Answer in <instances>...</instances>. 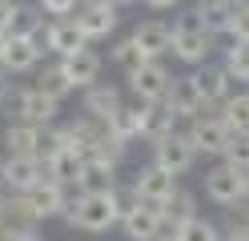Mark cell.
<instances>
[{
	"instance_id": "1",
	"label": "cell",
	"mask_w": 249,
	"mask_h": 241,
	"mask_svg": "<svg viewBox=\"0 0 249 241\" xmlns=\"http://www.w3.org/2000/svg\"><path fill=\"white\" fill-rule=\"evenodd\" d=\"M121 189V185H117ZM108 189V193H81L69 209V225L81 233H108L113 225H121V193Z\"/></svg>"
},
{
	"instance_id": "2",
	"label": "cell",
	"mask_w": 249,
	"mask_h": 241,
	"mask_svg": "<svg viewBox=\"0 0 249 241\" xmlns=\"http://www.w3.org/2000/svg\"><path fill=\"white\" fill-rule=\"evenodd\" d=\"M213 32L201 24V16L197 12H181L177 20H173V56L181 64H205L209 60V48H213Z\"/></svg>"
},
{
	"instance_id": "3",
	"label": "cell",
	"mask_w": 249,
	"mask_h": 241,
	"mask_svg": "<svg viewBox=\"0 0 249 241\" xmlns=\"http://www.w3.org/2000/svg\"><path fill=\"white\" fill-rule=\"evenodd\" d=\"M72 20L76 28L85 32V40H105V37H113L117 24H121V8L113 4V0H85L81 8L72 12Z\"/></svg>"
},
{
	"instance_id": "4",
	"label": "cell",
	"mask_w": 249,
	"mask_h": 241,
	"mask_svg": "<svg viewBox=\"0 0 249 241\" xmlns=\"http://www.w3.org/2000/svg\"><path fill=\"white\" fill-rule=\"evenodd\" d=\"M169 89H173V73L165 69V60H145L137 73H129V93L141 105L169 101Z\"/></svg>"
},
{
	"instance_id": "5",
	"label": "cell",
	"mask_w": 249,
	"mask_h": 241,
	"mask_svg": "<svg viewBox=\"0 0 249 241\" xmlns=\"http://www.w3.org/2000/svg\"><path fill=\"white\" fill-rule=\"evenodd\" d=\"M121 233L129 241H157L165 233V221H161V205H149V201H133L121 209Z\"/></svg>"
},
{
	"instance_id": "6",
	"label": "cell",
	"mask_w": 249,
	"mask_h": 241,
	"mask_svg": "<svg viewBox=\"0 0 249 241\" xmlns=\"http://www.w3.org/2000/svg\"><path fill=\"white\" fill-rule=\"evenodd\" d=\"M205 197H209L213 205H221V209H233V205L245 197V177H241V169L217 161V165L205 173Z\"/></svg>"
},
{
	"instance_id": "7",
	"label": "cell",
	"mask_w": 249,
	"mask_h": 241,
	"mask_svg": "<svg viewBox=\"0 0 249 241\" xmlns=\"http://www.w3.org/2000/svg\"><path fill=\"white\" fill-rule=\"evenodd\" d=\"M193 161H197V149H193V141L185 137L181 129L153 145V165H161L165 173H173V177H185L193 169Z\"/></svg>"
},
{
	"instance_id": "8",
	"label": "cell",
	"mask_w": 249,
	"mask_h": 241,
	"mask_svg": "<svg viewBox=\"0 0 249 241\" xmlns=\"http://www.w3.org/2000/svg\"><path fill=\"white\" fill-rule=\"evenodd\" d=\"M181 133L193 141V149L197 153H205V157H225V145H229V125L221 117H197L189 125H181Z\"/></svg>"
},
{
	"instance_id": "9",
	"label": "cell",
	"mask_w": 249,
	"mask_h": 241,
	"mask_svg": "<svg viewBox=\"0 0 249 241\" xmlns=\"http://www.w3.org/2000/svg\"><path fill=\"white\" fill-rule=\"evenodd\" d=\"M44 177L49 173H44L40 157H8L4 153V161H0V181H4L8 193H28V189H36Z\"/></svg>"
},
{
	"instance_id": "10",
	"label": "cell",
	"mask_w": 249,
	"mask_h": 241,
	"mask_svg": "<svg viewBox=\"0 0 249 241\" xmlns=\"http://www.w3.org/2000/svg\"><path fill=\"white\" fill-rule=\"evenodd\" d=\"M133 193L141 201H149V205H161V201H169L177 193V177L173 173H165L161 165H141L137 169V177H133Z\"/></svg>"
},
{
	"instance_id": "11",
	"label": "cell",
	"mask_w": 249,
	"mask_h": 241,
	"mask_svg": "<svg viewBox=\"0 0 249 241\" xmlns=\"http://www.w3.org/2000/svg\"><path fill=\"white\" fill-rule=\"evenodd\" d=\"M169 109L177 112L181 125H189V121H197V117H205V112H209L201 89L193 85V73H189V76H173V89H169Z\"/></svg>"
},
{
	"instance_id": "12",
	"label": "cell",
	"mask_w": 249,
	"mask_h": 241,
	"mask_svg": "<svg viewBox=\"0 0 249 241\" xmlns=\"http://www.w3.org/2000/svg\"><path fill=\"white\" fill-rule=\"evenodd\" d=\"M193 85L201 89L205 105H217V109L233 96V76L225 73V64H209V60L197 64V69H193Z\"/></svg>"
},
{
	"instance_id": "13",
	"label": "cell",
	"mask_w": 249,
	"mask_h": 241,
	"mask_svg": "<svg viewBox=\"0 0 249 241\" xmlns=\"http://www.w3.org/2000/svg\"><path fill=\"white\" fill-rule=\"evenodd\" d=\"M85 161L89 157L65 141L53 157H44V173H49V181H60V185H72L76 189V181H81V173H85Z\"/></svg>"
},
{
	"instance_id": "14",
	"label": "cell",
	"mask_w": 249,
	"mask_h": 241,
	"mask_svg": "<svg viewBox=\"0 0 249 241\" xmlns=\"http://www.w3.org/2000/svg\"><path fill=\"white\" fill-rule=\"evenodd\" d=\"M121 105H124V96H121L117 85H108V80H97V85H89L85 96H81V112H85V117L105 121V125H108V117H113Z\"/></svg>"
},
{
	"instance_id": "15",
	"label": "cell",
	"mask_w": 249,
	"mask_h": 241,
	"mask_svg": "<svg viewBox=\"0 0 249 241\" xmlns=\"http://www.w3.org/2000/svg\"><path fill=\"white\" fill-rule=\"evenodd\" d=\"M133 40H137V48H141L149 60H161L165 53H173V24H165V20H141L133 28Z\"/></svg>"
},
{
	"instance_id": "16",
	"label": "cell",
	"mask_w": 249,
	"mask_h": 241,
	"mask_svg": "<svg viewBox=\"0 0 249 241\" xmlns=\"http://www.w3.org/2000/svg\"><path fill=\"white\" fill-rule=\"evenodd\" d=\"M177 112L169 109V101H153V105H141V137L149 145L165 141L169 133H177Z\"/></svg>"
},
{
	"instance_id": "17",
	"label": "cell",
	"mask_w": 249,
	"mask_h": 241,
	"mask_svg": "<svg viewBox=\"0 0 249 241\" xmlns=\"http://www.w3.org/2000/svg\"><path fill=\"white\" fill-rule=\"evenodd\" d=\"M60 69H65V76H69L72 89H89V85H97V80H101L105 60L92 53V48H81V53H72V56H60Z\"/></svg>"
},
{
	"instance_id": "18",
	"label": "cell",
	"mask_w": 249,
	"mask_h": 241,
	"mask_svg": "<svg viewBox=\"0 0 249 241\" xmlns=\"http://www.w3.org/2000/svg\"><path fill=\"white\" fill-rule=\"evenodd\" d=\"M40 64V48L28 40V37H8L4 44V56H0V69L8 76H20V73H33Z\"/></svg>"
},
{
	"instance_id": "19",
	"label": "cell",
	"mask_w": 249,
	"mask_h": 241,
	"mask_svg": "<svg viewBox=\"0 0 249 241\" xmlns=\"http://www.w3.org/2000/svg\"><path fill=\"white\" fill-rule=\"evenodd\" d=\"M56 112H60V105L53 101V96H44L36 85H33V89H24V101H20V121L36 125V129H44V125H56Z\"/></svg>"
},
{
	"instance_id": "20",
	"label": "cell",
	"mask_w": 249,
	"mask_h": 241,
	"mask_svg": "<svg viewBox=\"0 0 249 241\" xmlns=\"http://www.w3.org/2000/svg\"><path fill=\"white\" fill-rule=\"evenodd\" d=\"M197 217V197L189 189H181L177 185V193L169 201H161V221H165V233H177L185 221H193Z\"/></svg>"
},
{
	"instance_id": "21",
	"label": "cell",
	"mask_w": 249,
	"mask_h": 241,
	"mask_svg": "<svg viewBox=\"0 0 249 241\" xmlns=\"http://www.w3.org/2000/svg\"><path fill=\"white\" fill-rule=\"evenodd\" d=\"M81 48H89V40H85V32L76 28L72 16H69V20H53L49 24V53L72 56V53H81Z\"/></svg>"
},
{
	"instance_id": "22",
	"label": "cell",
	"mask_w": 249,
	"mask_h": 241,
	"mask_svg": "<svg viewBox=\"0 0 249 241\" xmlns=\"http://www.w3.org/2000/svg\"><path fill=\"white\" fill-rule=\"evenodd\" d=\"M76 189L81 193H108V189H117V165L113 161H101V157H89Z\"/></svg>"
},
{
	"instance_id": "23",
	"label": "cell",
	"mask_w": 249,
	"mask_h": 241,
	"mask_svg": "<svg viewBox=\"0 0 249 241\" xmlns=\"http://www.w3.org/2000/svg\"><path fill=\"white\" fill-rule=\"evenodd\" d=\"M36 141H40V129L36 125L8 121V129H4V153L8 157H36Z\"/></svg>"
},
{
	"instance_id": "24",
	"label": "cell",
	"mask_w": 249,
	"mask_h": 241,
	"mask_svg": "<svg viewBox=\"0 0 249 241\" xmlns=\"http://www.w3.org/2000/svg\"><path fill=\"white\" fill-rule=\"evenodd\" d=\"M193 12L201 16V24H205L213 37H225L229 24H233V12H237V4H233V0H201Z\"/></svg>"
},
{
	"instance_id": "25",
	"label": "cell",
	"mask_w": 249,
	"mask_h": 241,
	"mask_svg": "<svg viewBox=\"0 0 249 241\" xmlns=\"http://www.w3.org/2000/svg\"><path fill=\"white\" fill-rule=\"evenodd\" d=\"M108 133H113L121 145H129L141 137V101L137 105H121L113 117H108Z\"/></svg>"
},
{
	"instance_id": "26",
	"label": "cell",
	"mask_w": 249,
	"mask_h": 241,
	"mask_svg": "<svg viewBox=\"0 0 249 241\" xmlns=\"http://www.w3.org/2000/svg\"><path fill=\"white\" fill-rule=\"evenodd\" d=\"M36 89H40L44 96H53L56 105H60V101H65V96L72 93V85H69L65 69H60V60H56V64H44V69H40V76H36Z\"/></svg>"
},
{
	"instance_id": "27",
	"label": "cell",
	"mask_w": 249,
	"mask_h": 241,
	"mask_svg": "<svg viewBox=\"0 0 249 241\" xmlns=\"http://www.w3.org/2000/svg\"><path fill=\"white\" fill-rule=\"evenodd\" d=\"M217 117L229 125V133H249V93H233Z\"/></svg>"
},
{
	"instance_id": "28",
	"label": "cell",
	"mask_w": 249,
	"mask_h": 241,
	"mask_svg": "<svg viewBox=\"0 0 249 241\" xmlns=\"http://www.w3.org/2000/svg\"><path fill=\"white\" fill-rule=\"evenodd\" d=\"M108 60H113L117 69H121L124 76H129V73H137V69H141V64H145L149 56L141 53V48H137V40H133V37H124V40H117V44H113V53H108Z\"/></svg>"
},
{
	"instance_id": "29",
	"label": "cell",
	"mask_w": 249,
	"mask_h": 241,
	"mask_svg": "<svg viewBox=\"0 0 249 241\" xmlns=\"http://www.w3.org/2000/svg\"><path fill=\"white\" fill-rule=\"evenodd\" d=\"M177 237H181V241H225V233L217 229L209 217H201V213H197L193 221H185L181 229H177Z\"/></svg>"
},
{
	"instance_id": "30",
	"label": "cell",
	"mask_w": 249,
	"mask_h": 241,
	"mask_svg": "<svg viewBox=\"0 0 249 241\" xmlns=\"http://www.w3.org/2000/svg\"><path fill=\"white\" fill-rule=\"evenodd\" d=\"M225 73L233 76V80H241V85H249V44L245 40H237V44H229L225 48Z\"/></svg>"
},
{
	"instance_id": "31",
	"label": "cell",
	"mask_w": 249,
	"mask_h": 241,
	"mask_svg": "<svg viewBox=\"0 0 249 241\" xmlns=\"http://www.w3.org/2000/svg\"><path fill=\"white\" fill-rule=\"evenodd\" d=\"M221 161H225V165H233V169H249V133H233Z\"/></svg>"
},
{
	"instance_id": "32",
	"label": "cell",
	"mask_w": 249,
	"mask_h": 241,
	"mask_svg": "<svg viewBox=\"0 0 249 241\" xmlns=\"http://www.w3.org/2000/svg\"><path fill=\"white\" fill-rule=\"evenodd\" d=\"M44 16H53V20H69V16L81 8V0H36Z\"/></svg>"
},
{
	"instance_id": "33",
	"label": "cell",
	"mask_w": 249,
	"mask_h": 241,
	"mask_svg": "<svg viewBox=\"0 0 249 241\" xmlns=\"http://www.w3.org/2000/svg\"><path fill=\"white\" fill-rule=\"evenodd\" d=\"M0 241H44L36 225H0Z\"/></svg>"
},
{
	"instance_id": "34",
	"label": "cell",
	"mask_w": 249,
	"mask_h": 241,
	"mask_svg": "<svg viewBox=\"0 0 249 241\" xmlns=\"http://www.w3.org/2000/svg\"><path fill=\"white\" fill-rule=\"evenodd\" d=\"M225 40H229V44H237V40L249 44V8H237V12H233V24H229V32H225Z\"/></svg>"
},
{
	"instance_id": "35",
	"label": "cell",
	"mask_w": 249,
	"mask_h": 241,
	"mask_svg": "<svg viewBox=\"0 0 249 241\" xmlns=\"http://www.w3.org/2000/svg\"><path fill=\"white\" fill-rule=\"evenodd\" d=\"M17 16H20L17 0H0V37H12L17 32Z\"/></svg>"
},
{
	"instance_id": "36",
	"label": "cell",
	"mask_w": 249,
	"mask_h": 241,
	"mask_svg": "<svg viewBox=\"0 0 249 241\" xmlns=\"http://www.w3.org/2000/svg\"><path fill=\"white\" fill-rule=\"evenodd\" d=\"M145 8H153V12H173V8H181V0H145Z\"/></svg>"
},
{
	"instance_id": "37",
	"label": "cell",
	"mask_w": 249,
	"mask_h": 241,
	"mask_svg": "<svg viewBox=\"0 0 249 241\" xmlns=\"http://www.w3.org/2000/svg\"><path fill=\"white\" fill-rule=\"evenodd\" d=\"M225 241H249V233H245V229H229Z\"/></svg>"
},
{
	"instance_id": "38",
	"label": "cell",
	"mask_w": 249,
	"mask_h": 241,
	"mask_svg": "<svg viewBox=\"0 0 249 241\" xmlns=\"http://www.w3.org/2000/svg\"><path fill=\"white\" fill-rule=\"evenodd\" d=\"M157 241H181V237H177V233H161Z\"/></svg>"
},
{
	"instance_id": "39",
	"label": "cell",
	"mask_w": 249,
	"mask_h": 241,
	"mask_svg": "<svg viewBox=\"0 0 249 241\" xmlns=\"http://www.w3.org/2000/svg\"><path fill=\"white\" fill-rule=\"evenodd\" d=\"M241 177H245V197H249V169H241Z\"/></svg>"
},
{
	"instance_id": "40",
	"label": "cell",
	"mask_w": 249,
	"mask_h": 241,
	"mask_svg": "<svg viewBox=\"0 0 249 241\" xmlns=\"http://www.w3.org/2000/svg\"><path fill=\"white\" fill-rule=\"evenodd\" d=\"M4 44H8V37H0V56H4Z\"/></svg>"
},
{
	"instance_id": "41",
	"label": "cell",
	"mask_w": 249,
	"mask_h": 241,
	"mask_svg": "<svg viewBox=\"0 0 249 241\" xmlns=\"http://www.w3.org/2000/svg\"><path fill=\"white\" fill-rule=\"evenodd\" d=\"M233 4H237V8H249V0H233Z\"/></svg>"
},
{
	"instance_id": "42",
	"label": "cell",
	"mask_w": 249,
	"mask_h": 241,
	"mask_svg": "<svg viewBox=\"0 0 249 241\" xmlns=\"http://www.w3.org/2000/svg\"><path fill=\"white\" fill-rule=\"evenodd\" d=\"M113 4H117V8H121V4H129V0H113Z\"/></svg>"
},
{
	"instance_id": "43",
	"label": "cell",
	"mask_w": 249,
	"mask_h": 241,
	"mask_svg": "<svg viewBox=\"0 0 249 241\" xmlns=\"http://www.w3.org/2000/svg\"><path fill=\"white\" fill-rule=\"evenodd\" d=\"M81 4H85V0H81Z\"/></svg>"
}]
</instances>
